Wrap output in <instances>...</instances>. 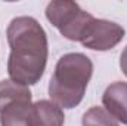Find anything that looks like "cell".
Listing matches in <instances>:
<instances>
[{"instance_id": "6da1fadb", "label": "cell", "mask_w": 127, "mask_h": 126, "mask_svg": "<svg viewBox=\"0 0 127 126\" xmlns=\"http://www.w3.org/2000/svg\"><path fill=\"white\" fill-rule=\"evenodd\" d=\"M6 37L10 48L9 77L25 86L35 85L44 74L49 55L44 28L32 16H16L10 21Z\"/></svg>"}, {"instance_id": "7a4b0ae2", "label": "cell", "mask_w": 127, "mask_h": 126, "mask_svg": "<svg viewBox=\"0 0 127 126\" xmlns=\"http://www.w3.org/2000/svg\"><path fill=\"white\" fill-rule=\"evenodd\" d=\"M93 74L92 60L78 52L65 54L56 63L49 82V96L61 108L77 107L86 94Z\"/></svg>"}, {"instance_id": "3957f363", "label": "cell", "mask_w": 127, "mask_h": 126, "mask_svg": "<svg viewBox=\"0 0 127 126\" xmlns=\"http://www.w3.org/2000/svg\"><path fill=\"white\" fill-rule=\"evenodd\" d=\"M47 21L58 28L65 39L80 42L87 25L95 18L71 0H53L46 6Z\"/></svg>"}, {"instance_id": "277c9868", "label": "cell", "mask_w": 127, "mask_h": 126, "mask_svg": "<svg viewBox=\"0 0 127 126\" xmlns=\"http://www.w3.org/2000/svg\"><path fill=\"white\" fill-rule=\"evenodd\" d=\"M124 34L126 31L120 24L108 19L93 18L87 25L80 43L87 49L103 52L115 48L124 39Z\"/></svg>"}, {"instance_id": "5b68a950", "label": "cell", "mask_w": 127, "mask_h": 126, "mask_svg": "<svg viewBox=\"0 0 127 126\" xmlns=\"http://www.w3.org/2000/svg\"><path fill=\"white\" fill-rule=\"evenodd\" d=\"M103 108L120 123L127 125V83L114 82L102 95Z\"/></svg>"}, {"instance_id": "8992f818", "label": "cell", "mask_w": 127, "mask_h": 126, "mask_svg": "<svg viewBox=\"0 0 127 126\" xmlns=\"http://www.w3.org/2000/svg\"><path fill=\"white\" fill-rule=\"evenodd\" d=\"M31 126H64V110L49 99H40L31 104Z\"/></svg>"}, {"instance_id": "52a82bcc", "label": "cell", "mask_w": 127, "mask_h": 126, "mask_svg": "<svg viewBox=\"0 0 127 126\" xmlns=\"http://www.w3.org/2000/svg\"><path fill=\"white\" fill-rule=\"evenodd\" d=\"M31 99L7 104L0 110V126H31Z\"/></svg>"}, {"instance_id": "ba28073f", "label": "cell", "mask_w": 127, "mask_h": 126, "mask_svg": "<svg viewBox=\"0 0 127 126\" xmlns=\"http://www.w3.org/2000/svg\"><path fill=\"white\" fill-rule=\"evenodd\" d=\"M21 99H31V91L28 86L13 82L12 79L0 80V110L7 104Z\"/></svg>"}, {"instance_id": "9c48e42d", "label": "cell", "mask_w": 127, "mask_h": 126, "mask_svg": "<svg viewBox=\"0 0 127 126\" xmlns=\"http://www.w3.org/2000/svg\"><path fill=\"white\" fill-rule=\"evenodd\" d=\"M81 125L83 126H120V123L103 107L95 105V107L89 108L83 114Z\"/></svg>"}, {"instance_id": "30bf717a", "label": "cell", "mask_w": 127, "mask_h": 126, "mask_svg": "<svg viewBox=\"0 0 127 126\" xmlns=\"http://www.w3.org/2000/svg\"><path fill=\"white\" fill-rule=\"evenodd\" d=\"M120 68L124 73V76L127 77V46L124 48V51L120 55Z\"/></svg>"}]
</instances>
